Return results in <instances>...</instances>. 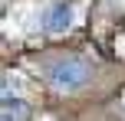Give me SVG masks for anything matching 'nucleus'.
Wrapping results in <instances>:
<instances>
[{
	"instance_id": "f257e3e1",
	"label": "nucleus",
	"mask_w": 125,
	"mask_h": 121,
	"mask_svg": "<svg viewBox=\"0 0 125 121\" xmlns=\"http://www.w3.org/2000/svg\"><path fill=\"white\" fill-rule=\"evenodd\" d=\"M89 75H92L89 62H82V59H76V56L53 59L50 69H46V79H50L59 92H76V89H82V85L89 82Z\"/></svg>"
},
{
	"instance_id": "f03ea898",
	"label": "nucleus",
	"mask_w": 125,
	"mask_h": 121,
	"mask_svg": "<svg viewBox=\"0 0 125 121\" xmlns=\"http://www.w3.org/2000/svg\"><path fill=\"white\" fill-rule=\"evenodd\" d=\"M69 26H73V7L69 3H53L50 10L43 13V30L46 33H66Z\"/></svg>"
},
{
	"instance_id": "7ed1b4c3",
	"label": "nucleus",
	"mask_w": 125,
	"mask_h": 121,
	"mask_svg": "<svg viewBox=\"0 0 125 121\" xmlns=\"http://www.w3.org/2000/svg\"><path fill=\"white\" fill-rule=\"evenodd\" d=\"M26 118V105L20 98H10V92L3 95V121H23Z\"/></svg>"
}]
</instances>
